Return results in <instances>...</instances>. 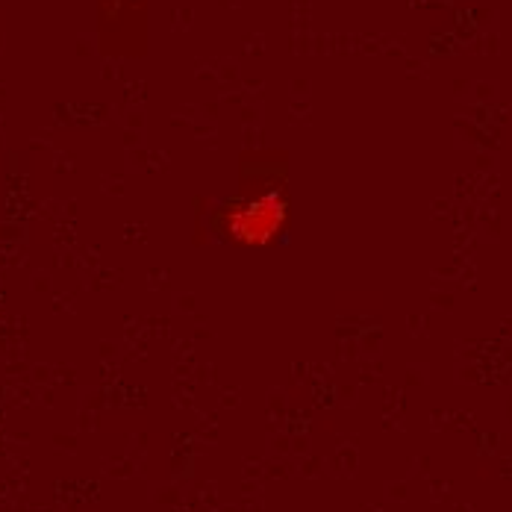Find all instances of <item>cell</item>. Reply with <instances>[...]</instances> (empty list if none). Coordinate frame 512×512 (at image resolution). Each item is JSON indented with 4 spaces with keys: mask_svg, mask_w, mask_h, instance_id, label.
<instances>
[]
</instances>
